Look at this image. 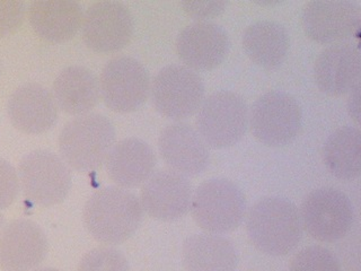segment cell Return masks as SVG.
I'll return each mask as SVG.
<instances>
[{"instance_id":"34","label":"cell","mask_w":361,"mask_h":271,"mask_svg":"<svg viewBox=\"0 0 361 271\" xmlns=\"http://www.w3.org/2000/svg\"><path fill=\"white\" fill-rule=\"evenodd\" d=\"M0 73H1V64H0Z\"/></svg>"},{"instance_id":"5","label":"cell","mask_w":361,"mask_h":271,"mask_svg":"<svg viewBox=\"0 0 361 271\" xmlns=\"http://www.w3.org/2000/svg\"><path fill=\"white\" fill-rule=\"evenodd\" d=\"M248 110L240 94L219 90L203 100L195 118V129L212 148L234 146L245 135Z\"/></svg>"},{"instance_id":"15","label":"cell","mask_w":361,"mask_h":271,"mask_svg":"<svg viewBox=\"0 0 361 271\" xmlns=\"http://www.w3.org/2000/svg\"><path fill=\"white\" fill-rule=\"evenodd\" d=\"M48 239L33 220H13L0 233V269L32 271L44 261Z\"/></svg>"},{"instance_id":"29","label":"cell","mask_w":361,"mask_h":271,"mask_svg":"<svg viewBox=\"0 0 361 271\" xmlns=\"http://www.w3.org/2000/svg\"><path fill=\"white\" fill-rule=\"evenodd\" d=\"M180 7L188 16L195 22H208L214 17L224 13L227 3L226 1H180Z\"/></svg>"},{"instance_id":"25","label":"cell","mask_w":361,"mask_h":271,"mask_svg":"<svg viewBox=\"0 0 361 271\" xmlns=\"http://www.w3.org/2000/svg\"><path fill=\"white\" fill-rule=\"evenodd\" d=\"M289 271H341V265L329 248L310 246L295 254Z\"/></svg>"},{"instance_id":"27","label":"cell","mask_w":361,"mask_h":271,"mask_svg":"<svg viewBox=\"0 0 361 271\" xmlns=\"http://www.w3.org/2000/svg\"><path fill=\"white\" fill-rule=\"evenodd\" d=\"M25 3L18 0H0V39L20 30L25 20Z\"/></svg>"},{"instance_id":"10","label":"cell","mask_w":361,"mask_h":271,"mask_svg":"<svg viewBox=\"0 0 361 271\" xmlns=\"http://www.w3.org/2000/svg\"><path fill=\"white\" fill-rule=\"evenodd\" d=\"M150 83L149 73L140 61L116 56L105 64L99 75L101 99L113 112H133L148 99Z\"/></svg>"},{"instance_id":"17","label":"cell","mask_w":361,"mask_h":271,"mask_svg":"<svg viewBox=\"0 0 361 271\" xmlns=\"http://www.w3.org/2000/svg\"><path fill=\"white\" fill-rule=\"evenodd\" d=\"M7 114L17 130L27 135H41L56 124L59 109L50 90L30 82L18 86L9 96Z\"/></svg>"},{"instance_id":"22","label":"cell","mask_w":361,"mask_h":271,"mask_svg":"<svg viewBox=\"0 0 361 271\" xmlns=\"http://www.w3.org/2000/svg\"><path fill=\"white\" fill-rule=\"evenodd\" d=\"M182 263L185 271H235L238 257L234 244L228 239L200 233L184 241Z\"/></svg>"},{"instance_id":"8","label":"cell","mask_w":361,"mask_h":271,"mask_svg":"<svg viewBox=\"0 0 361 271\" xmlns=\"http://www.w3.org/2000/svg\"><path fill=\"white\" fill-rule=\"evenodd\" d=\"M302 124L300 105L293 96L270 90L259 96L248 114L252 135L269 147H283L298 137Z\"/></svg>"},{"instance_id":"20","label":"cell","mask_w":361,"mask_h":271,"mask_svg":"<svg viewBox=\"0 0 361 271\" xmlns=\"http://www.w3.org/2000/svg\"><path fill=\"white\" fill-rule=\"evenodd\" d=\"M34 33L47 42L62 43L82 28L84 9L73 0H35L26 11Z\"/></svg>"},{"instance_id":"30","label":"cell","mask_w":361,"mask_h":271,"mask_svg":"<svg viewBox=\"0 0 361 271\" xmlns=\"http://www.w3.org/2000/svg\"><path fill=\"white\" fill-rule=\"evenodd\" d=\"M349 99H348V111L351 118L355 120V124L360 122V85L355 86L350 92Z\"/></svg>"},{"instance_id":"24","label":"cell","mask_w":361,"mask_h":271,"mask_svg":"<svg viewBox=\"0 0 361 271\" xmlns=\"http://www.w3.org/2000/svg\"><path fill=\"white\" fill-rule=\"evenodd\" d=\"M323 162L336 179L353 181L361 173V133L358 127L344 126L329 136L323 146Z\"/></svg>"},{"instance_id":"14","label":"cell","mask_w":361,"mask_h":271,"mask_svg":"<svg viewBox=\"0 0 361 271\" xmlns=\"http://www.w3.org/2000/svg\"><path fill=\"white\" fill-rule=\"evenodd\" d=\"M158 150L169 169L186 178L201 174L210 163L206 141L195 127L183 121L169 124L161 130Z\"/></svg>"},{"instance_id":"23","label":"cell","mask_w":361,"mask_h":271,"mask_svg":"<svg viewBox=\"0 0 361 271\" xmlns=\"http://www.w3.org/2000/svg\"><path fill=\"white\" fill-rule=\"evenodd\" d=\"M243 49L248 58L264 69H276L285 61L289 50V35L280 23L259 20L246 28Z\"/></svg>"},{"instance_id":"12","label":"cell","mask_w":361,"mask_h":271,"mask_svg":"<svg viewBox=\"0 0 361 271\" xmlns=\"http://www.w3.org/2000/svg\"><path fill=\"white\" fill-rule=\"evenodd\" d=\"M360 23V7L349 0H313L302 9L305 33L321 44H336L357 37Z\"/></svg>"},{"instance_id":"13","label":"cell","mask_w":361,"mask_h":271,"mask_svg":"<svg viewBox=\"0 0 361 271\" xmlns=\"http://www.w3.org/2000/svg\"><path fill=\"white\" fill-rule=\"evenodd\" d=\"M193 189L189 179L171 171L158 169L141 186L142 210L161 222H174L188 214Z\"/></svg>"},{"instance_id":"9","label":"cell","mask_w":361,"mask_h":271,"mask_svg":"<svg viewBox=\"0 0 361 271\" xmlns=\"http://www.w3.org/2000/svg\"><path fill=\"white\" fill-rule=\"evenodd\" d=\"M150 99L159 114L182 121L197 112L204 100V84L197 71L184 65L161 68L150 83Z\"/></svg>"},{"instance_id":"19","label":"cell","mask_w":361,"mask_h":271,"mask_svg":"<svg viewBox=\"0 0 361 271\" xmlns=\"http://www.w3.org/2000/svg\"><path fill=\"white\" fill-rule=\"evenodd\" d=\"M156 163L152 147L146 141L130 137L113 145L104 164L113 183L129 190L142 186L155 172Z\"/></svg>"},{"instance_id":"2","label":"cell","mask_w":361,"mask_h":271,"mask_svg":"<svg viewBox=\"0 0 361 271\" xmlns=\"http://www.w3.org/2000/svg\"><path fill=\"white\" fill-rule=\"evenodd\" d=\"M302 231L299 209L286 198H262L247 214L248 239L259 251L272 257L293 252L302 241Z\"/></svg>"},{"instance_id":"7","label":"cell","mask_w":361,"mask_h":271,"mask_svg":"<svg viewBox=\"0 0 361 271\" xmlns=\"http://www.w3.org/2000/svg\"><path fill=\"white\" fill-rule=\"evenodd\" d=\"M299 215L302 229L322 243L342 240L355 223V209L350 198L331 186L310 192L302 200Z\"/></svg>"},{"instance_id":"1","label":"cell","mask_w":361,"mask_h":271,"mask_svg":"<svg viewBox=\"0 0 361 271\" xmlns=\"http://www.w3.org/2000/svg\"><path fill=\"white\" fill-rule=\"evenodd\" d=\"M144 218L139 198L127 189L106 186L88 198L82 212L85 227L103 246L122 244L135 234Z\"/></svg>"},{"instance_id":"33","label":"cell","mask_w":361,"mask_h":271,"mask_svg":"<svg viewBox=\"0 0 361 271\" xmlns=\"http://www.w3.org/2000/svg\"><path fill=\"white\" fill-rule=\"evenodd\" d=\"M32 271H60V270H58V269H54V268H37V269H34V270H32Z\"/></svg>"},{"instance_id":"3","label":"cell","mask_w":361,"mask_h":271,"mask_svg":"<svg viewBox=\"0 0 361 271\" xmlns=\"http://www.w3.org/2000/svg\"><path fill=\"white\" fill-rule=\"evenodd\" d=\"M116 129L112 122L99 113L75 116L60 131V156L71 169L92 172L105 163L113 145Z\"/></svg>"},{"instance_id":"18","label":"cell","mask_w":361,"mask_h":271,"mask_svg":"<svg viewBox=\"0 0 361 271\" xmlns=\"http://www.w3.org/2000/svg\"><path fill=\"white\" fill-rule=\"evenodd\" d=\"M361 54L350 42L331 44L322 51L314 66V78L321 92L330 96L350 93L360 85Z\"/></svg>"},{"instance_id":"31","label":"cell","mask_w":361,"mask_h":271,"mask_svg":"<svg viewBox=\"0 0 361 271\" xmlns=\"http://www.w3.org/2000/svg\"><path fill=\"white\" fill-rule=\"evenodd\" d=\"M255 3L257 4V5L261 6H272V5H278V4H281V1H272V0H269V1H255Z\"/></svg>"},{"instance_id":"28","label":"cell","mask_w":361,"mask_h":271,"mask_svg":"<svg viewBox=\"0 0 361 271\" xmlns=\"http://www.w3.org/2000/svg\"><path fill=\"white\" fill-rule=\"evenodd\" d=\"M18 173L8 161L0 158V210L11 207L20 193Z\"/></svg>"},{"instance_id":"11","label":"cell","mask_w":361,"mask_h":271,"mask_svg":"<svg viewBox=\"0 0 361 271\" xmlns=\"http://www.w3.org/2000/svg\"><path fill=\"white\" fill-rule=\"evenodd\" d=\"M82 39L97 54H114L127 48L135 33L133 14L120 1H97L84 11Z\"/></svg>"},{"instance_id":"16","label":"cell","mask_w":361,"mask_h":271,"mask_svg":"<svg viewBox=\"0 0 361 271\" xmlns=\"http://www.w3.org/2000/svg\"><path fill=\"white\" fill-rule=\"evenodd\" d=\"M228 34L212 22H195L180 32L175 49L184 66L195 71H212L228 54Z\"/></svg>"},{"instance_id":"32","label":"cell","mask_w":361,"mask_h":271,"mask_svg":"<svg viewBox=\"0 0 361 271\" xmlns=\"http://www.w3.org/2000/svg\"><path fill=\"white\" fill-rule=\"evenodd\" d=\"M4 227H5V219H4L3 215L0 214V233L3 231Z\"/></svg>"},{"instance_id":"6","label":"cell","mask_w":361,"mask_h":271,"mask_svg":"<svg viewBox=\"0 0 361 271\" xmlns=\"http://www.w3.org/2000/svg\"><path fill=\"white\" fill-rule=\"evenodd\" d=\"M20 189L37 206L59 205L71 189V172L61 156L47 150L28 152L18 165Z\"/></svg>"},{"instance_id":"26","label":"cell","mask_w":361,"mask_h":271,"mask_svg":"<svg viewBox=\"0 0 361 271\" xmlns=\"http://www.w3.org/2000/svg\"><path fill=\"white\" fill-rule=\"evenodd\" d=\"M78 271H130L127 258L118 248L103 246L85 254Z\"/></svg>"},{"instance_id":"4","label":"cell","mask_w":361,"mask_h":271,"mask_svg":"<svg viewBox=\"0 0 361 271\" xmlns=\"http://www.w3.org/2000/svg\"><path fill=\"white\" fill-rule=\"evenodd\" d=\"M190 210L202 231L210 234H226L235 231L244 220L245 195L227 179H210L193 191Z\"/></svg>"},{"instance_id":"21","label":"cell","mask_w":361,"mask_h":271,"mask_svg":"<svg viewBox=\"0 0 361 271\" xmlns=\"http://www.w3.org/2000/svg\"><path fill=\"white\" fill-rule=\"evenodd\" d=\"M52 95L58 109L69 116L92 113L101 99L99 78L84 66H69L54 79Z\"/></svg>"}]
</instances>
